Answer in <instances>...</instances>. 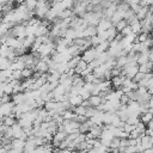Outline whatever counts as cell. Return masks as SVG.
I'll return each instance as SVG.
<instances>
[{
	"instance_id": "5bb4252c",
	"label": "cell",
	"mask_w": 153,
	"mask_h": 153,
	"mask_svg": "<svg viewBox=\"0 0 153 153\" xmlns=\"http://www.w3.org/2000/svg\"><path fill=\"white\" fill-rule=\"evenodd\" d=\"M67 51L69 53V55H71L72 57H73V56H80V54L82 53V51H81V48L78 47V45H75V44L69 45V47L67 48Z\"/></svg>"
},
{
	"instance_id": "603a6c76",
	"label": "cell",
	"mask_w": 153,
	"mask_h": 153,
	"mask_svg": "<svg viewBox=\"0 0 153 153\" xmlns=\"http://www.w3.org/2000/svg\"><path fill=\"white\" fill-rule=\"evenodd\" d=\"M56 104H57V102H55V100H49V102H45L43 106H44V109H45L47 111H51V110H55Z\"/></svg>"
},
{
	"instance_id": "8d00e7d4",
	"label": "cell",
	"mask_w": 153,
	"mask_h": 153,
	"mask_svg": "<svg viewBox=\"0 0 153 153\" xmlns=\"http://www.w3.org/2000/svg\"><path fill=\"white\" fill-rule=\"evenodd\" d=\"M8 0H0V5H4V4H7Z\"/></svg>"
},
{
	"instance_id": "484cf974",
	"label": "cell",
	"mask_w": 153,
	"mask_h": 153,
	"mask_svg": "<svg viewBox=\"0 0 153 153\" xmlns=\"http://www.w3.org/2000/svg\"><path fill=\"white\" fill-rule=\"evenodd\" d=\"M106 33H108V41L110 42V41H112V39L115 38V36L117 35V31H116V29L112 26V27H110V29L106 30Z\"/></svg>"
},
{
	"instance_id": "44dd1931",
	"label": "cell",
	"mask_w": 153,
	"mask_h": 153,
	"mask_svg": "<svg viewBox=\"0 0 153 153\" xmlns=\"http://www.w3.org/2000/svg\"><path fill=\"white\" fill-rule=\"evenodd\" d=\"M61 116H62L63 120H74L76 115H75L72 110H65V111L61 114Z\"/></svg>"
},
{
	"instance_id": "7402d4cb",
	"label": "cell",
	"mask_w": 153,
	"mask_h": 153,
	"mask_svg": "<svg viewBox=\"0 0 153 153\" xmlns=\"http://www.w3.org/2000/svg\"><path fill=\"white\" fill-rule=\"evenodd\" d=\"M32 69L31 68H23L22 71H20V74H22V78L23 79H29V78H31V75H32Z\"/></svg>"
},
{
	"instance_id": "3957f363",
	"label": "cell",
	"mask_w": 153,
	"mask_h": 153,
	"mask_svg": "<svg viewBox=\"0 0 153 153\" xmlns=\"http://www.w3.org/2000/svg\"><path fill=\"white\" fill-rule=\"evenodd\" d=\"M5 44L12 49H18L22 47V39L17 38V37H8L5 42Z\"/></svg>"
},
{
	"instance_id": "8992f818",
	"label": "cell",
	"mask_w": 153,
	"mask_h": 153,
	"mask_svg": "<svg viewBox=\"0 0 153 153\" xmlns=\"http://www.w3.org/2000/svg\"><path fill=\"white\" fill-rule=\"evenodd\" d=\"M13 106L14 104L12 102H8V103H5V104H0V111L2 114V116H8L12 114V110H13Z\"/></svg>"
},
{
	"instance_id": "8fae6325",
	"label": "cell",
	"mask_w": 153,
	"mask_h": 153,
	"mask_svg": "<svg viewBox=\"0 0 153 153\" xmlns=\"http://www.w3.org/2000/svg\"><path fill=\"white\" fill-rule=\"evenodd\" d=\"M149 6H140V8H139V11L135 13V17L139 19V20H142L145 17H146V14L148 13V11H149Z\"/></svg>"
},
{
	"instance_id": "e575fe53",
	"label": "cell",
	"mask_w": 153,
	"mask_h": 153,
	"mask_svg": "<svg viewBox=\"0 0 153 153\" xmlns=\"http://www.w3.org/2000/svg\"><path fill=\"white\" fill-rule=\"evenodd\" d=\"M142 153H153V149L152 148H147V149H143Z\"/></svg>"
},
{
	"instance_id": "60d3db41",
	"label": "cell",
	"mask_w": 153,
	"mask_h": 153,
	"mask_svg": "<svg viewBox=\"0 0 153 153\" xmlns=\"http://www.w3.org/2000/svg\"><path fill=\"white\" fill-rule=\"evenodd\" d=\"M73 153H76V152H73Z\"/></svg>"
},
{
	"instance_id": "7c38bea8",
	"label": "cell",
	"mask_w": 153,
	"mask_h": 153,
	"mask_svg": "<svg viewBox=\"0 0 153 153\" xmlns=\"http://www.w3.org/2000/svg\"><path fill=\"white\" fill-rule=\"evenodd\" d=\"M129 26H130V29H131V32L133 33H135V35H137V33H140L141 32V23H140V20L139 19H135V20H133L130 24H128Z\"/></svg>"
},
{
	"instance_id": "d6986e66",
	"label": "cell",
	"mask_w": 153,
	"mask_h": 153,
	"mask_svg": "<svg viewBox=\"0 0 153 153\" xmlns=\"http://www.w3.org/2000/svg\"><path fill=\"white\" fill-rule=\"evenodd\" d=\"M10 66H11V61H10V60H7L6 57L0 56V71L10 69Z\"/></svg>"
},
{
	"instance_id": "f546056e",
	"label": "cell",
	"mask_w": 153,
	"mask_h": 153,
	"mask_svg": "<svg viewBox=\"0 0 153 153\" xmlns=\"http://www.w3.org/2000/svg\"><path fill=\"white\" fill-rule=\"evenodd\" d=\"M90 42H91V47H97L99 43H100V39L98 38V36H93V37H90Z\"/></svg>"
},
{
	"instance_id": "ab89813d",
	"label": "cell",
	"mask_w": 153,
	"mask_h": 153,
	"mask_svg": "<svg viewBox=\"0 0 153 153\" xmlns=\"http://www.w3.org/2000/svg\"><path fill=\"white\" fill-rule=\"evenodd\" d=\"M0 45H1V41H0Z\"/></svg>"
},
{
	"instance_id": "74e56055",
	"label": "cell",
	"mask_w": 153,
	"mask_h": 153,
	"mask_svg": "<svg viewBox=\"0 0 153 153\" xmlns=\"http://www.w3.org/2000/svg\"><path fill=\"white\" fill-rule=\"evenodd\" d=\"M17 2H18V5H20V4H24L25 2V0H16Z\"/></svg>"
},
{
	"instance_id": "d4e9b609",
	"label": "cell",
	"mask_w": 153,
	"mask_h": 153,
	"mask_svg": "<svg viewBox=\"0 0 153 153\" xmlns=\"http://www.w3.org/2000/svg\"><path fill=\"white\" fill-rule=\"evenodd\" d=\"M12 92H13V87H12L8 82H5L4 86H2V93H4V94L12 96Z\"/></svg>"
},
{
	"instance_id": "e0dca14e",
	"label": "cell",
	"mask_w": 153,
	"mask_h": 153,
	"mask_svg": "<svg viewBox=\"0 0 153 153\" xmlns=\"http://www.w3.org/2000/svg\"><path fill=\"white\" fill-rule=\"evenodd\" d=\"M24 145H25V141H23V140H20V139H12V140H11V146H12V148L23 149V148H24Z\"/></svg>"
},
{
	"instance_id": "4fadbf2b",
	"label": "cell",
	"mask_w": 153,
	"mask_h": 153,
	"mask_svg": "<svg viewBox=\"0 0 153 153\" xmlns=\"http://www.w3.org/2000/svg\"><path fill=\"white\" fill-rule=\"evenodd\" d=\"M33 41H35V36H25V37L22 39V47L27 50L29 48H31Z\"/></svg>"
},
{
	"instance_id": "9c48e42d",
	"label": "cell",
	"mask_w": 153,
	"mask_h": 153,
	"mask_svg": "<svg viewBox=\"0 0 153 153\" xmlns=\"http://www.w3.org/2000/svg\"><path fill=\"white\" fill-rule=\"evenodd\" d=\"M85 84L84 81V78L79 74H74L72 76V86H75V87H82Z\"/></svg>"
},
{
	"instance_id": "1f68e13d",
	"label": "cell",
	"mask_w": 153,
	"mask_h": 153,
	"mask_svg": "<svg viewBox=\"0 0 153 153\" xmlns=\"http://www.w3.org/2000/svg\"><path fill=\"white\" fill-rule=\"evenodd\" d=\"M8 102H11V96H8V94H2V96L0 97V104H5V103H8Z\"/></svg>"
},
{
	"instance_id": "4316f807",
	"label": "cell",
	"mask_w": 153,
	"mask_h": 153,
	"mask_svg": "<svg viewBox=\"0 0 153 153\" xmlns=\"http://www.w3.org/2000/svg\"><path fill=\"white\" fill-rule=\"evenodd\" d=\"M135 130L139 131L140 134H145V130H146V124L142 123L141 121H139L136 124H135Z\"/></svg>"
},
{
	"instance_id": "f1b7e54d",
	"label": "cell",
	"mask_w": 153,
	"mask_h": 153,
	"mask_svg": "<svg viewBox=\"0 0 153 153\" xmlns=\"http://www.w3.org/2000/svg\"><path fill=\"white\" fill-rule=\"evenodd\" d=\"M79 96H81V98H82L84 100H86V99H88V97L91 96V93H90L88 91H86L84 87H81L80 91H79Z\"/></svg>"
},
{
	"instance_id": "6da1fadb",
	"label": "cell",
	"mask_w": 153,
	"mask_h": 153,
	"mask_svg": "<svg viewBox=\"0 0 153 153\" xmlns=\"http://www.w3.org/2000/svg\"><path fill=\"white\" fill-rule=\"evenodd\" d=\"M97 56H98V53L96 51V49H94L93 47H91V48H88V49H86V50L82 51L81 60H84V61L88 65L90 62H92L93 60H96Z\"/></svg>"
},
{
	"instance_id": "ba28073f",
	"label": "cell",
	"mask_w": 153,
	"mask_h": 153,
	"mask_svg": "<svg viewBox=\"0 0 153 153\" xmlns=\"http://www.w3.org/2000/svg\"><path fill=\"white\" fill-rule=\"evenodd\" d=\"M88 104H90V106H92V108H97L98 105H100L102 103H104V100H103V98L102 97H99V96H90L88 97Z\"/></svg>"
},
{
	"instance_id": "d6a6232c",
	"label": "cell",
	"mask_w": 153,
	"mask_h": 153,
	"mask_svg": "<svg viewBox=\"0 0 153 153\" xmlns=\"http://www.w3.org/2000/svg\"><path fill=\"white\" fill-rule=\"evenodd\" d=\"M131 33V29H130V26L129 25H127L122 31H121V35L124 37V36H128V35H130Z\"/></svg>"
},
{
	"instance_id": "83f0119b",
	"label": "cell",
	"mask_w": 153,
	"mask_h": 153,
	"mask_svg": "<svg viewBox=\"0 0 153 153\" xmlns=\"http://www.w3.org/2000/svg\"><path fill=\"white\" fill-rule=\"evenodd\" d=\"M140 121V118H139V116H129L128 118H127V121H126V123H128V124H133V126H135L137 122Z\"/></svg>"
},
{
	"instance_id": "30bf717a",
	"label": "cell",
	"mask_w": 153,
	"mask_h": 153,
	"mask_svg": "<svg viewBox=\"0 0 153 153\" xmlns=\"http://www.w3.org/2000/svg\"><path fill=\"white\" fill-rule=\"evenodd\" d=\"M82 98H81V96H79V94H74V96H69V98H68V103H69V105L71 106H78V105H80L81 103H82Z\"/></svg>"
},
{
	"instance_id": "ffe728a7",
	"label": "cell",
	"mask_w": 153,
	"mask_h": 153,
	"mask_svg": "<svg viewBox=\"0 0 153 153\" xmlns=\"http://www.w3.org/2000/svg\"><path fill=\"white\" fill-rule=\"evenodd\" d=\"M128 25V23H127V20H124V19H121L120 22H117L115 25H114V27L116 29V31L117 32H121L126 26Z\"/></svg>"
},
{
	"instance_id": "277c9868",
	"label": "cell",
	"mask_w": 153,
	"mask_h": 153,
	"mask_svg": "<svg viewBox=\"0 0 153 153\" xmlns=\"http://www.w3.org/2000/svg\"><path fill=\"white\" fill-rule=\"evenodd\" d=\"M126 79V76L123 74H120L118 76H112L110 79V84H111V87H115V90L117 88H121L122 87V84H123V80Z\"/></svg>"
},
{
	"instance_id": "cb8c5ba5",
	"label": "cell",
	"mask_w": 153,
	"mask_h": 153,
	"mask_svg": "<svg viewBox=\"0 0 153 153\" xmlns=\"http://www.w3.org/2000/svg\"><path fill=\"white\" fill-rule=\"evenodd\" d=\"M25 6L29 11H35L36 5H37V0H25Z\"/></svg>"
},
{
	"instance_id": "7a4b0ae2",
	"label": "cell",
	"mask_w": 153,
	"mask_h": 153,
	"mask_svg": "<svg viewBox=\"0 0 153 153\" xmlns=\"http://www.w3.org/2000/svg\"><path fill=\"white\" fill-rule=\"evenodd\" d=\"M114 25H112V23H111V20L110 19H108V18H102V19H99V22H98V24H97V31H106L108 29H110V27H112Z\"/></svg>"
},
{
	"instance_id": "d590c367",
	"label": "cell",
	"mask_w": 153,
	"mask_h": 153,
	"mask_svg": "<svg viewBox=\"0 0 153 153\" xmlns=\"http://www.w3.org/2000/svg\"><path fill=\"white\" fill-rule=\"evenodd\" d=\"M7 152V149L5 148V147H2V146H0V153H6Z\"/></svg>"
},
{
	"instance_id": "9a60e30c",
	"label": "cell",
	"mask_w": 153,
	"mask_h": 153,
	"mask_svg": "<svg viewBox=\"0 0 153 153\" xmlns=\"http://www.w3.org/2000/svg\"><path fill=\"white\" fill-rule=\"evenodd\" d=\"M86 67H87V63H86L84 60H81V59H80V60L78 61V63H76V66H75V68H74V73L80 75V74L86 69Z\"/></svg>"
},
{
	"instance_id": "ac0fdd59",
	"label": "cell",
	"mask_w": 153,
	"mask_h": 153,
	"mask_svg": "<svg viewBox=\"0 0 153 153\" xmlns=\"http://www.w3.org/2000/svg\"><path fill=\"white\" fill-rule=\"evenodd\" d=\"M139 118H140V121L142 122V123H148L149 121H152V112H149V111H147V112H143V114H140L139 115Z\"/></svg>"
},
{
	"instance_id": "5b68a950",
	"label": "cell",
	"mask_w": 153,
	"mask_h": 153,
	"mask_svg": "<svg viewBox=\"0 0 153 153\" xmlns=\"http://www.w3.org/2000/svg\"><path fill=\"white\" fill-rule=\"evenodd\" d=\"M140 143L142 149H147V148H152V143H153V139L152 136H147L145 134H142L140 136Z\"/></svg>"
},
{
	"instance_id": "4dcf8cb0",
	"label": "cell",
	"mask_w": 153,
	"mask_h": 153,
	"mask_svg": "<svg viewBox=\"0 0 153 153\" xmlns=\"http://www.w3.org/2000/svg\"><path fill=\"white\" fill-rule=\"evenodd\" d=\"M123 131H126V133H130V131H133L134 129H135V126H133V124H128V123H126L124 122V124H123Z\"/></svg>"
},
{
	"instance_id": "2e32d148",
	"label": "cell",
	"mask_w": 153,
	"mask_h": 153,
	"mask_svg": "<svg viewBox=\"0 0 153 153\" xmlns=\"http://www.w3.org/2000/svg\"><path fill=\"white\" fill-rule=\"evenodd\" d=\"M109 45H110V42H109V41H103V42H100L97 47H94V49H96V51H97L98 54H100V53L106 51V50L109 49Z\"/></svg>"
},
{
	"instance_id": "f35d334b",
	"label": "cell",
	"mask_w": 153,
	"mask_h": 153,
	"mask_svg": "<svg viewBox=\"0 0 153 153\" xmlns=\"http://www.w3.org/2000/svg\"><path fill=\"white\" fill-rule=\"evenodd\" d=\"M137 153H142V152H137Z\"/></svg>"
},
{
	"instance_id": "b9f144b4",
	"label": "cell",
	"mask_w": 153,
	"mask_h": 153,
	"mask_svg": "<svg viewBox=\"0 0 153 153\" xmlns=\"http://www.w3.org/2000/svg\"><path fill=\"white\" fill-rule=\"evenodd\" d=\"M59 1H60V0H59Z\"/></svg>"
},
{
	"instance_id": "52a82bcc",
	"label": "cell",
	"mask_w": 153,
	"mask_h": 153,
	"mask_svg": "<svg viewBox=\"0 0 153 153\" xmlns=\"http://www.w3.org/2000/svg\"><path fill=\"white\" fill-rule=\"evenodd\" d=\"M82 35H84V38L93 37V36L97 35V27L93 26V25H87V26L82 30Z\"/></svg>"
},
{
	"instance_id": "836d02e7",
	"label": "cell",
	"mask_w": 153,
	"mask_h": 153,
	"mask_svg": "<svg viewBox=\"0 0 153 153\" xmlns=\"http://www.w3.org/2000/svg\"><path fill=\"white\" fill-rule=\"evenodd\" d=\"M122 1H124V2L128 4L129 6H130V5H134V4H139V0H122Z\"/></svg>"
}]
</instances>
